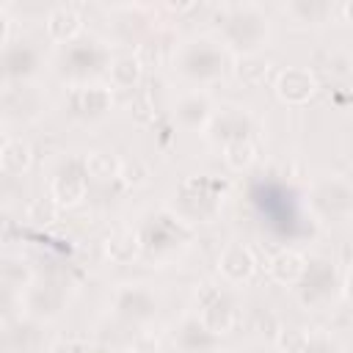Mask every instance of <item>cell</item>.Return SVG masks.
<instances>
[{"label":"cell","instance_id":"obj_15","mask_svg":"<svg viewBox=\"0 0 353 353\" xmlns=\"http://www.w3.org/2000/svg\"><path fill=\"white\" fill-rule=\"evenodd\" d=\"M215 268H218L221 281H223L226 287H234V290H237V287L248 284V281L256 276L259 262H256L254 251H251L245 243H237V240H234V243H226V245L221 248Z\"/></svg>","mask_w":353,"mask_h":353},{"label":"cell","instance_id":"obj_22","mask_svg":"<svg viewBox=\"0 0 353 353\" xmlns=\"http://www.w3.org/2000/svg\"><path fill=\"white\" fill-rule=\"evenodd\" d=\"M306 268V256L295 248H279L268 259V276L281 287H295Z\"/></svg>","mask_w":353,"mask_h":353},{"label":"cell","instance_id":"obj_34","mask_svg":"<svg viewBox=\"0 0 353 353\" xmlns=\"http://www.w3.org/2000/svg\"><path fill=\"white\" fill-rule=\"evenodd\" d=\"M237 353H281V350H279V347H273V345H268V342H251V345L240 347Z\"/></svg>","mask_w":353,"mask_h":353},{"label":"cell","instance_id":"obj_21","mask_svg":"<svg viewBox=\"0 0 353 353\" xmlns=\"http://www.w3.org/2000/svg\"><path fill=\"white\" fill-rule=\"evenodd\" d=\"M281 8L298 28H320L336 11V6L328 0H287Z\"/></svg>","mask_w":353,"mask_h":353},{"label":"cell","instance_id":"obj_27","mask_svg":"<svg viewBox=\"0 0 353 353\" xmlns=\"http://www.w3.org/2000/svg\"><path fill=\"white\" fill-rule=\"evenodd\" d=\"M221 154H223V163H226V168H232V171L243 174V171H248V168L256 163V157H259V149H256L254 138H245V141H234V143H226V146H221Z\"/></svg>","mask_w":353,"mask_h":353},{"label":"cell","instance_id":"obj_14","mask_svg":"<svg viewBox=\"0 0 353 353\" xmlns=\"http://www.w3.org/2000/svg\"><path fill=\"white\" fill-rule=\"evenodd\" d=\"M88 196V176H85V165L77 157H66L50 182V199L55 201L58 210H72L80 207Z\"/></svg>","mask_w":353,"mask_h":353},{"label":"cell","instance_id":"obj_19","mask_svg":"<svg viewBox=\"0 0 353 353\" xmlns=\"http://www.w3.org/2000/svg\"><path fill=\"white\" fill-rule=\"evenodd\" d=\"M212 113H215V102L201 88H190L174 102V121L188 132H204Z\"/></svg>","mask_w":353,"mask_h":353},{"label":"cell","instance_id":"obj_28","mask_svg":"<svg viewBox=\"0 0 353 353\" xmlns=\"http://www.w3.org/2000/svg\"><path fill=\"white\" fill-rule=\"evenodd\" d=\"M281 353H342V347L331 334L306 331V334H298L295 342L290 347H284Z\"/></svg>","mask_w":353,"mask_h":353},{"label":"cell","instance_id":"obj_31","mask_svg":"<svg viewBox=\"0 0 353 353\" xmlns=\"http://www.w3.org/2000/svg\"><path fill=\"white\" fill-rule=\"evenodd\" d=\"M22 317V292L0 287V328L14 325Z\"/></svg>","mask_w":353,"mask_h":353},{"label":"cell","instance_id":"obj_6","mask_svg":"<svg viewBox=\"0 0 353 353\" xmlns=\"http://www.w3.org/2000/svg\"><path fill=\"white\" fill-rule=\"evenodd\" d=\"M306 210L317 223L339 226L353 215V185L342 174H323L306 188Z\"/></svg>","mask_w":353,"mask_h":353},{"label":"cell","instance_id":"obj_24","mask_svg":"<svg viewBox=\"0 0 353 353\" xmlns=\"http://www.w3.org/2000/svg\"><path fill=\"white\" fill-rule=\"evenodd\" d=\"M105 77H108L110 88H119V91L135 88L141 83V77H143V61H141V55H132V52L113 55Z\"/></svg>","mask_w":353,"mask_h":353},{"label":"cell","instance_id":"obj_26","mask_svg":"<svg viewBox=\"0 0 353 353\" xmlns=\"http://www.w3.org/2000/svg\"><path fill=\"white\" fill-rule=\"evenodd\" d=\"M36 279L30 262L19 254H0V287L3 290H14L22 292L30 281Z\"/></svg>","mask_w":353,"mask_h":353},{"label":"cell","instance_id":"obj_9","mask_svg":"<svg viewBox=\"0 0 353 353\" xmlns=\"http://www.w3.org/2000/svg\"><path fill=\"white\" fill-rule=\"evenodd\" d=\"M69 303V290L63 281L58 279H33L25 290H22V317H28L36 325L52 323L66 312Z\"/></svg>","mask_w":353,"mask_h":353},{"label":"cell","instance_id":"obj_29","mask_svg":"<svg viewBox=\"0 0 353 353\" xmlns=\"http://www.w3.org/2000/svg\"><path fill=\"white\" fill-rule=\"evenodd\" d=\"M85 176L88 179H97V182H108V179H116L119 176V168H121V160H116L110 152H91L85 160Z\"/></svg>","mask_w":353,"mask_h":353},{"label":"cell","instance_id":"obj_2","mask_svg":"<svg viewBox=\"0 0 353 353\" xmlns=\"http://www.w3.org/2000/svg\"><path fill=\"white\" fill-rule=\"evenodd\" d=\"M171 63H174V72L188 85L204 91L207 85L226 77V72L232 69V55L215 36L199 33V36H188L176 44Z\"/></svg>","mask_w":353,"mask_h":353},{"label":"cell","instance_id":"obj_30","mask_svg":"<svg viewBox=\"0 0 353 353\" xmlns=\"http://www.w3.org/2000/svg\"><path fill=\"white\" fill-rule=\"evenodd\" d=\"M268 61L262 55H245V58H237L234 61V74L243 85H259L265 83L268 77Z\"/></svg>","mask_w":353,"mask_h":353},{"label":"cell","instance_id":"obj_33","mask_svg":"<svg viewBox=\"0 0 353 353\" xmlns=\"http://www.w3.org/2000/svg\"><path fill=\"white\" fill-rule=\"evenodd\" d=\"M47 353H94V345L83 336H61L47 347Z\"/></svg>","mask_w":353,"mask_h":353},{"label":"cell","instance_id":"obj_23","mask_svg":"<svg viewBox=\"0 0 353 353\" xmlns=\"http://www.w3.org/2000/svg\"><path fill=\"white\" fill-rule=\"evenodd\" d=\"M33 165V146L25 138L8 135L0 146V174L3 176H22Z\"/></svg>","mask_w":353,"mask_h":353},{"label":"cell","instance_id":"obj_3","mask_svg":"<svg viewBox=\"0 0 353 353\" xmlns=\"http://www.w3.org/2000/svg\"><path fill=\"white\" fill-rule=\"evenodd\" d=\"M113 61V50L105 39L97 36H80L63 47H58L52 69L58 74L61 83H66L69 88L74 85H88V83H99L108 74V66Z\"/></svg>","mask_w":353,"mask_h":353},{"label":"cell","instance_id":"obj_11","mask_svg":"<svg viewBox=\"0 0 353 353\" xmlns=\"http://www.w3.org/2000/svg\"><path fill=\"white\" fill-rule=\"evenodd\" d=\"M44 66L41 50L39 44H33L30 39H8L0 47V88L3 85H25L33 83L39 77Z\"/></svg>","mask_w":353,"mask_h":353},{"label":"cell","instance_id":"obj_5","mask_svg":"<svg viewBox=\"0 0 353 353\" xmlns=\"http://www.w3.org/2000/svg\"><path fill=\"white\" fill-rule=\"evenodd\" d=\"M135 232L141 240V254L149 259H168L179 254L193 237V226H188L168 207L149 210L135 226Z\"/></svg>","mask_w":353,"mask_h":353},{"label":"cell","instance_id":"obj_8","mask_svg":"<svg viewBox=\"0 0 353 353\" xmlns=\"http://www.w3.org/2000/svg\"><path fill=\"white\" fill-rule=\"evenodd\" d=\"M110 312L130 328H146L160 312V298L143 281H124L110 295Z\"/></svg>","mask_w":353,"mask_h":353},{"label":"cell","instance_id":"obj_4","mask_svg":"<svg viewBox=\"0 0 353 353\" xmlns=\"http://www.w3.org/2000/svg\"><path fill=\"white\" fill-rule=\"evenodd\" d=\"M345 273L325 254L306 256V268L295 284V298L306 312H325L345 295Z\"/></svg>","mask_w":353,"mask_h":353},{"label":"cell","instance_id":"obj_16","mask_svg":"<svg viewBox=\"0 0 353 353\" xmlns=\"http://www.w3.org/2000/svg\"><path fill=\"white\" fill-rule=\"evenodd\" d=\"M174 353H221V336H215L196 314H185L171 331Z\"/></svg>","mask_w":353,"mask_h":353},{"label":"cell","instance_id":"obj_35","mask_svg":"<svg viewBox=\"0 0 353 353\" xmlns=\"http://www.w3.org/2000/svg\"><path fill=\"white\" fill-rule=\"evenodd\" d=\"M8 39H11V17L0 8V47H3Z\"/></svg>","mask_w":353,"mask_h":353},{"label":"cell","instance_id":"obj_25","mask_svg":"<svg viewBox=\"0 0 353 353\" xmlns=\"http://www.w3.org/2000/svg\"><path fill=\"white\" fill-rule=\"evenodd\" d=\"M105 256L113 265H130V262H135L141 256L138 232L132 226H127V229H116L113 234H108V240H105Z\"/></svg>","mask_w":353,"mask_h":353},{"label":"cell","instance_id":"obj_7","mask_svg":"<svg viewBox=\"0 0 353 353\" xmlns=\"http://www.w3.org/2000/svg\"><path fill=\"white\" fill-rule=\"evenodd\" d=\"M215 336L232 334L243 320V306L234 295V287L221 284H201L196 295V312H193Z\"/></svg>","mask_w":353,"mask_h":353},{"label":"cell","instance_id":"obj_38","mask_svg":"<svg viewBox=\"0 0 353 353\" xmlns=\"http://www.w3.org/2000/svg\"><path fill=\"white\" fill-rule=\"evenodd\" d=\"M99 353H124V350H116V347H105V350H99Z\"/></svg>","mask_w":353,"mask_h":353},{"label":"cell","instance_id":"obj_18","mask_svg":"<svg viewBox=\"0 0 353 353\" xmlns=\"http://www.w3.org/2000/svg\"><path fill=\"white\" fill-rule=\"evenodd\" d=\"M113 108V88L105 83H88L69 88V113L83 121H97Z\"/></svg>","mask_w":353,"mask_h":353},{"label":"cell","instance_id":"obj_1","mask_svg":"<svg viewBox=\"0 0 353 353\" xmlns=\"http://www.w3.org/2000/svg\"><path fill=\"white\" fill-rule=\"evenodd\" d=\"M232 58L262 55V50L273 39V22L268 11L256 3H234L221 11L218 36H215Z\"/></svg>","mask_w":353,"mask_h":353},{"label":"cell","instance_id":"obj_12","mask_svg":"<svg viewBox=\"0 0 353 353\" xmlns=\"http://www.w3.org/2000/svg\"><path fill=\"white\" fill-rule=\"evenodd\" d=\"M47 110V94L36 83L3 85L0 88V121L3 124H33Z\"/></svg>","mask_w":353,"mask_h":353},{"label":"cell","instance_id":"obj_10","mask_svg":"<svg viewBox=\"0 0 353 353\" xmlns=\"http://www.w3.org/2000/svg\"><path fill=\"white\" fill-rule=\"evenodd\" d=\"M174 204L168 207L174 215H179L188 226L193 223H207L215 218V212L221 210V193L215 190V185L210 179H199V176H190L185 179L176 193H174Z\"/></svg>","mask_w":353,"mask_h":353},{"label":"cell","instance_id":"obj_36","mask_svg":"<svg viewBox=\"0 0 353 353\" xmlns=\"http://www.w3.org/2000/svg\"><path fill=\"white\" fill-rule=\"evenodd\" d=\"M0 353H11V345H8V331L0 328Z\"/></svg>","mask_w":353,"mask_h":353},{"label":"cell","instance_id":"obj_13","mask_svg":"<svg viewBox=\"0 0 353 353\" xmlns=\"http://www.w3.org/2000/svg\"><path fill=\"white\" fill-rule=\"evenodd\" d=\"M254 116L248 108L243 105H223V108H215L204 135L221 149L226 143H234V141H245V138H254Z\"/></svg>","mask_w":353,"mask_h":353},{"label":"cell","instance_id":"obj_17","mask_svg":"<svg viewBox=\"0 0 353 353\" xmlns=\"http://www.w3.org/2000/svg\"><path fill=\"white\" fill-rule=\"evenodd\" d=\"M317 74L309 66H287L273 80V91L284 105H306L317 94Z\"/></svg>","mask_w":353,"mask_h":353},{"label":"cell","instance_id":"obj_37","mask_svg":"<svg viewBox=\"0 0 353 353\" xmlns=\"http://www.w3.org/2000/svg\"><path fill=\"white\" fill-rule=\"evenodd\" d=\"M6 138H8V132H6V124H3V121H0V146H3V143H6Z\"/></svg>","mask_w":353,"mask_h":353},{"label":"cell","instance_id":"obj_20","mask_svg":"<svg viewBox=\"0 0 353 353\" xmlns=\"http://www.w3.org/2000/svg\"><path fill=\"white\" fill-rule=\"evenodd\" d=\"M44 30H47L50 41L63 47V44H69V41L83 36V17H80V11L74 6H66V3L52 6L47 11V17H44Z\"/></svg>","mask_w":353,"mask_h":353},{"label":"cell","instance_id":"obj_32","mask_svg":"<svg viewBox=\"0 0 353 353\" xmlns=\"http://www.w3.org/2000/svg\"><path fill=\"white\" fill-rule=\"evenodd\" d=\"M55 215H58V207H55V201L47 196V199H36L30 207H28V221H33V223H52L55 221Z\"/></svg>","mask_w":353,"mask_h":353}]
</instances>
